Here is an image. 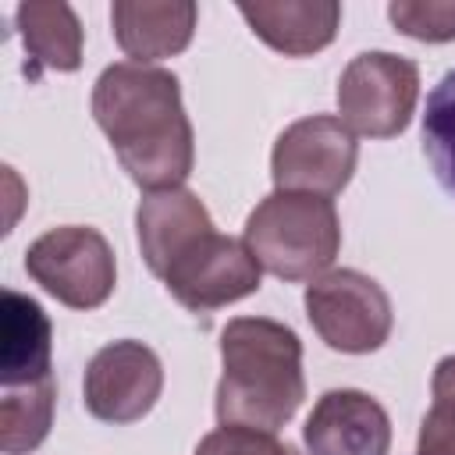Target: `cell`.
Instances as JSON below:
<instances>
[{"instance_id": "9c48e42d", "label": "cell", "mask_w": 455, "mask_h": 455, "mask_svg": "<svg viewBox=\"0 0 455 455\" xmlns=\"http://www.w3.org/2000/svg\"><path fill=\"white\" fill-rule=\"evenodd\" d=\"M85 409L103 423H135L142 419L160 391L164 366L156 352L142 341H110L85 366Z\"/></svg>"}, {"instance_id": "5bb4252c", "label": "cell", "mask_w": 455, "mask_h": 455, "mask_svg": "<svg viewBox=\"0 0 455 455\" xmlns=\"http://www.w3.org/2000/svg\"><path fill=\"white\" fill-rule=\"evenodd\" d=\"M32 75L39 68L75 71L82 64V25L64 0H25L14 11Z\"/></svg>"}, {"instance_id": "ba28073f", "label": "cell", "mask_w": 455, "mask_h": 455, "mask_svg": "<svg viewBox=\"0 0 455 455\" xmlns=\"http://www.w3.org/2000/svg\"><path fill=\"white\" fill-rule=\"evenodd\" d=\"M306 316L334 352H377L391 334L387 291L359 270H331L306 288Z\"/></svg>"}, {"instance_id": "3957f363", "label": "cell", "mask_w": 455, "mask_h": 455, "mask_svg": "<svg viewBox=\"0 0 455 455\" xmlns=\"http://www.w3.org/2000/svg\"><path fill=\"white\" fill-rule=\"evenodd\" d=\"M220 427L281 430L306 398L302 341L291 327L267 316H238L220 331Z\"/></svg>"}, {"instance_id": "30bf717a", "label": "cell", "mask_w": 455, "mask_h": 455, "mask_svg": "<svg viewBox=\"0 0 455 455\" xmlns=\"http://www.w3.org/2000/svg\"><path fill=\"white\" fill-rule=\"evenodd\" d=\"M302 441L309 455H387L391 419L366 391L334 387L313 405Z\"/></svg>"}, {"instance_id": "7c38bea8", "label": "cell", "mask_w": 455, "mask_h": 455, "mask_svg": "<svg viewBox=\"0 0 455 455\" xmlns=\"http://www.w3.org/2000/svg\"><path fill=\"white\" fill-rule=\"evenodd\" d=\"M249 28L284 57H309L338 36L341 4L334 0H256L238 4Z\"/></svg>"}, {"instance_id": "ac0fdd59", "label": "cell", "mask_w": 455, "mask_h": 455, "mask_svg": "<svg viewBox=\"0 0 455 455\" xmlns=\"http://www.w3.org/2000/svg\"><path fill=\"white\" fill-rule=\"evenodd\" d=\"M387 18L398 32L423 39V43H448L455 39V4L451 0H395L387 4Z\"/></svg>"}, {"instance_id": "8992f818", "label": "cell", "mask_w": 455, "mask_h": 455, "mask_svg": "<svg viewBox=\"0 0 455 455\" xmlns=\"http://www.w3.org/2000/svg\"><path fill=\"white\" fill-rule=\"evenodd\" d=\"M419 96V71L409 57L366 50L348 60L338 82L341 121L370 139H391L409 128Z\"/></svg>"}, {"instance_id": "d6986e66", "label": "cell", "mask_w": 455, "mask_h": 455, "mask_svg": "<svg viewBox=\"0 0 455 455\" xmlns=\"http://www.w3.org/2000/svg\"><path fill=\"white\" fill-rule=\"evenodd\" d=\"M196 455H299L291 444L277 441L270 430L252 427H217L196 444Z\"/></svg>"}, {"instance_id": "2e32d148", "label": "cell", "mask_w": 455, "mask_h": 455, "mask_svg": "<svg viewBox=\"0 0 455 455\" xmlns=\"http://www.w3.org/2000/svg\"><path fill=\"white\" fill-rule=\"evenodd\" d=\"M423 153L444 192L455 196V71H448L427 96Z\"/></svg>"}, {"instance_id": "52a82bcc", "label": "cell", "mask_w": 455, "mask_h": 455, "mask_svg": "<svg viewBox=\"0 0 455 455\" xmlns=\"http://www.w3.org/2000/svg\"><path fill=\"white\" fill-rule=\"evenodd\" d=\"M359 142L341 117L313 114L288 124L270 153V178L277 192L338 196L355 171Z\"/></svg>"}, {"instance_id": "e0dca14e", "label": "cell", "mask_w": 455, "mask_h": 455, "mask_svg": "<svg viewBox=\"0 0 455 455\" xmlns=\"http://www.w3.org/2000/svg\"><path fill=\"white\" fill-rule=\"evenodd\" d=\"M430 391L434 402L419 423L416 455H455V355H444L434 366Z\"/></svg>"}, {"instance_id": "6da1fadb", "label": "cell", "mask_w": 455, "mask_h": 455, "mask_svg": "<svg viewBox=\"0 0 455 455\" xmlns=\"http://www.w3.org/2000/svg\"><path fill=\"white\" fill-rule=\"evenodd\" d=\"M146 267L192 313H210L259 288V263L245 242L220 235L188 188L146 192L135 210Z\"/></svg>"}, {"instance_id": "277c9868", "label": "cell", "mask_w": 455, "mask_h": 455, "mask_svg": "<svg viewBox=\"0 0 455 455\" xmlns=\"http://www.w3.org/2000/svg\"><path fill=\"white\" fill-rule=\"evenodd\" d=\"M249 252L281 281H316L341 249L338 210L327 196L270 192L245 220Z\"/></svg>"}, {"instance_id": "5b68a950", "label": "cell", "mask_w": 455, "mask_h": 455, "mask_svg": "<svg viewBox=\"0 0 455 455\" xmlns=\"http://www.w3.org/2000/svg\"><path fill=\"white\" fill-rule=\"evenodd\" d=\"M28 277L71 309H96L117 284L110 242L96 228L64 224L39 235L25 252Z\"/></svg>"}, {"instance_id": "9a60e30c", "label": "cell", "mask_w": 455, "mask_h": 455, "mask_svg": "<svg viewBox=\"0 0 455 455\" xmlns=\"http://www.w3.org/2000/svg\"><path fill=\"white\" fill-rule=\"evenodd\" d=\"M57 380H36L18 387H0V448L4 455H21L43 444L53 423Z\"/></svg>"}, {"instance_id": "8fae6325", "label": "cell", "mask_w": 455, "mask_h": 455, "mask_svg": "<svg viewBox=\"0 0 455 455\" xmlns=\"http://www.w3.org/2000/svg\"><path fill=\"white\" fill-rule=\"evenodd\" d=\"M196 18H199V11L192 0H164V4L117 0L110 7L114 39L135 64H149V60L181 53L192 43Z\"/></svg>"}, {"instance_id": "4fadbf2b", "label": "cell", "mask_w": 455, "mask_h": 455, "mask_svg": "<svg viewBox=\"0 0 455 455\" xmlns=\"http://www.w3.org/2000/svg\"><path fill=\"white\" fill-rule=\"evenodd\" d=\"M4 345H0V387L36 384L53 377L50 352L53 331L43 306L21 291L4 288Z\"/></svg>"}, {"instance_id": "7a4b0ae2", "label": "cell", "mask_w": 455, "mask_h": 455, "mask_svg": "<svg viewBox=\"0 0 455 455\" xmlns=\"http://www.w3.org/2000/svg\"><path fill=\"white\" fill-rule=\"evenodd\" d=\"M92 117L128 178L146 192L181 188L192 174V124L167 68L135 60L103 68L92 85Z\"/></svg>"}]
</instances>
